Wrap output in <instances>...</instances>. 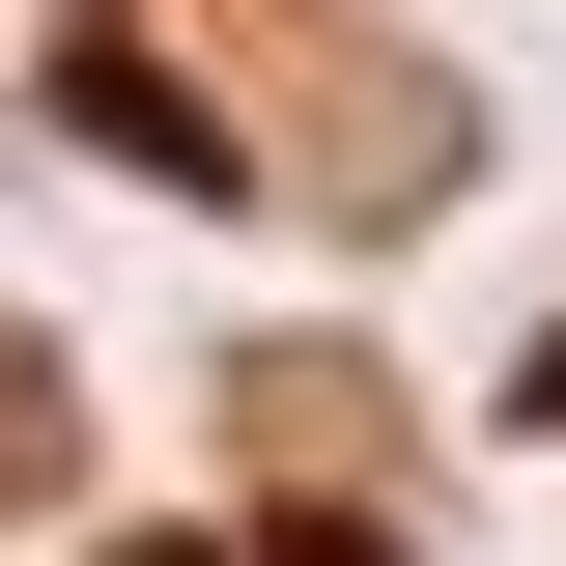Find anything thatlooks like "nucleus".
<instances>
[{"instance_id": "nucleus-1", "label": "nucleus", "mask_w": 566, "mask_h": 566, "mask_svg": "<svg viewBox=\"0 0 566 566\" xmlns=\"http://www.w3.org/2000/svg\"><path fill=\"white\" fill-rule=\"evenodd\" d=\"M57 114L114 142V170H170V199H199V170H227V114H170V85H142V57H57Z\"/></svg>"}]
</instances>
